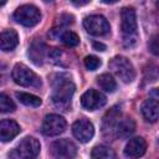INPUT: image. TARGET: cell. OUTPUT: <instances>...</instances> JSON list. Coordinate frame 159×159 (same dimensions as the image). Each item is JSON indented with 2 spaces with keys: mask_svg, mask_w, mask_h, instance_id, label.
<instances>
[{
  "mask_svg": "<svg viewBox=\"0 0 159 159\" xmlns=\"http://www.w3.org/2000/svg\"><path fill=\"white\" fill-rule=\"evenodd\" d=\"M73 93H75L73 82L68 77L60 75L58 80L53 82V91L51 96L52 103L55 104V107L66 111L71 104Z\"/></svg>",
  "mask_w": 159,
  "mask_h": 159,
  "instance_id": "1",
  "label": "cell"
},
{
  "mask_svg": "<svg viewBox=\"0 0 159 159\" xmlns=\"http://www.w3.org/2000/svg\"><path fill=\"white\" fill-rule=\"evenodd\" d=\"M120 30L123 34V43L125 47H133L137 43V17L133 7H123L120 11Z\"/></svg>",
  "mask_w": 159,
  "mask_h": 159,
  "instance_id": "2",
  "label": "cell"
},
{
  "mask_svg": "<svg viewBox=\"0 0 159 159\" xmlns=\"http://www.w3.org/2000/svg\"><path fill=\"white\" fill-rule=\"evenodd\" d=\"M11 76H12L14 82L22 87H36L37 88L41 86L40 77L24 63H16L12 68Z\"/></svg>",
  "mask_w": 159,
  "mask_h": 159,
  "instance_id": "3",
  "label": "cell"
},
{
  "mask_svg": "<svg viewBox=\"0 0 159 159\" xmlns=\"http://www.w3.org/2000/svg\"><path fill=\"white\" fill-rule=\"evenodd\" d=\"M109 68L124 83H130L135 78V71L132 62L124 56H116L109 62Z\"/></svg>",
  "mask_w": 159,
  "mask_h": 159,
  "instance_id": "4",
  "label": "cell"
},
{
  "mask_svg": "<svg viewBox=\"0 0 159 159\" xmlns=\"http://www.w3.org/2000/svg\"><path fill=\"white\" fill-rule=\"evenodd\" d=\"M14 19L16 22H19L24 26L31 27L40 22L41 12L35 5L26 4V5H21L20 7L16 9V11L14 12Z\"/></svg>",
  "mask_w": 159,
  "mask_h": 159,
  "instance_id": "5",
  "label": "cell"
},
{
  "mask_svg": "<svg viewBox=\"0 0 159 159\" xmlns=\"http://www.w3.org/2000/svg\"><path fill=\"white\" fill-rule=\"evenodd\" d=\"M50 153L53 159H73L77 154V148L68 139H58L51 144Z\"/></svg>",
  "mask_w": 159,
  "mask_h": 159,
  "instance_id": "6",
  "label": "cell"
},
{
  "mask_svg": "<svg viewBox=\"0 0 159 159\" xmlns=\"http://www.w3.org/2000/svg\"><path fill=\"white\" fill-rule=\"evenodd\" d=\"M83 26H84V29L87 30L88 34L94 35V36L107 35L111 30L109 22L102 15H91V16L84 17Z\"/></svg>",
  "mask_w": 159,
  "mask_h": 159,
  "instance_id": "7",
  "label": "cell"
},
{
  "mask_svg": "<svg viewBox=\"0 0 159 159\" xmlns=\"http://www.w3.org/2000/svg\"><path fill=\"white\" fill-rule=\"evenodd\" d=\"M66 119L58 114H47L42 122L41 130L47 137H55L65 132L66 129Z\"/></svg>",
  "mask_w": 159,
  "mask_h": 159,
  "instance_id": "8",
  "label": "cell"
},
{
  "mask_svg": "<svg viewBox=\"0 0 159 159\" xmlns=\"http://www.w3.org/2000/svg\"><path fill=\"white\" fill-rule=\"evenodd\" d=\"M72 133L76 137V139H78L81 143H87L92 139L94 134V128H93V124L88 119L81 118L73 123Z\"/></svg>",
  "mask_w": 159,
  "mask_h": 159,
  "instance_id": "9",
  "label": "cell"
},
{
  "mask_svg": "<svg viewBox=\"0 0 159 159\" xmlns=\"http://www.w3.org/2000/svg\"><path fill=\"white\" fill-rule=\"evenodd\" d=\"M106 96L96 89H88L86 91L81 97V104L83 108L88 111H94L106 104Z\"/></svg>",
  "mask_w": 159,
  "mask_h": 159,
  "instance_id": "10",
  "label": "cell"
},
{
  "mask_svg": "<svg viewBox=\"0 0 159 159\" xmlns=\"http://www.w3.org/2000/svg\"><path fill=\"white\" fill-rule=\"evenodd\" d=\"M17 153L22 159H35L40 153V143L34 137L24 138L17 145Z\"/></svg>",
  "mask_w": 159,
  "mask_h": 159,
  "instance_id": "11",
  "label": "cell"
},
{
  "mask_svg": "<svg viewBox=\"0 0 159 159\" xmlns=\"http://www.w3.org/2000/svg\"><path fill=\"white\" fill-rule=\"evenodd\" d=\"M120 116L122 114H120L119 107H113L104 114L103 122H102V129L106 137H114V132L120 120Z\"/></svg>",
  "mask_w": 159,
  "mask_h": 159,
  "instance_id": "12",
  "label": "cell"
},
{
  "mask_svg": "<svg viewBox=\"0 0 159 159\" xmlns=\"http://www.w3.org/2000/svg\"><path fill=\"white\" fill-rule=\"evenodd\" d=\"M147 150V143L142 137H135L129 139L124 148V155L129 159H138L140 158Z\"/></svg>",
  "mask_w": 159,
  "mask_h": 159,
  "instance_id": "13",
  "label": "cell"
},
{
  "mask_svg": "<svg viewBox=\"0 0 159 159\" xmlns=\"http://www.w3.org/2000/svg\"><path fill=\"white\" fill-rule=\"evenodd\" d=\"M20 133V125L12 119H2L0 123V138L2 142L14 139Z\"/></svg>",
  "mask_w": 159,
  "mask_h": 159,
  "instance_id": "14",
  "label": "cell"
},
{
  "mask_svg": "<svg viewBox=\"0 0 159 159\" xmlns=\"http://www.w3.org/2000/svg\"><path fill=\"white\" fill-rule=\"evenodd\" d=\"M142 114L145 118V120L154 123L159 119V102L149 98L145 99L142 104Z\"/></svg>",
  "mask_w": 159,
  "mask_h": 159,
  "instance_id": "15",
  "label": "cell"
},
{
  "mask_svg": "<svg viewBox=\"0 0 159 159\" xmlns=\"http://www.w3.org/2000/svg\"><path fill=\"white\" fill-rule=\"evenodd\" d=\"M45 53H46V45L40 40H35L29 47V56L35 65H42Z\"/></svg>",
  "mask_w": 159,
  "mask_h": 159,
  "instance_id": "16",
  "label": "cell"
},
{
  "mask_svg": "<svg viewBox=\"0 0 159 159\" xmlns=\"http://www.w3.org/2000/svg\"><path fill=\"white\" fill-rule=\"evenodd\" d=\"M19 43V37L15 30H4L0 35V46L2 51H11Z\"/></svg>",
  "mask_w": 159,
  "mask_h": 159,
  "instance_id": "17",
  "label": "cell"
},
{
  "mask_svg": "<svg viewBox=\"0 0 159 159\" xmlns=\"http://www.w3.org/2000/svg\"><path fill=\"white\" fill-rule=\"evenodd\" d=\"M135 129V123L132 118H123L119 120L116 132H114V137H119V138H125L129 137Z\"/></svg>",
  "mask_w": 159,
  "mask_h": 159,
  "instance_id": "18",
  "label": "cell"
},
{
  "mask_svg": "<svg viewBox=\"0 0 159 159\" xmlns=\"http://www.w3.org/2000/svg\"><path fill=\"white\" fill-rule=\"evenodd\" d=\"M91 157H92V159H117L113 149H111L109 147H106V145L94 147L92 149Z\"/></svg>",
  "mask_w": 159,
  "mask_h": 159,
  "instance_id": "19",
  "label": "cell"
},
{
  "mask_svg": "<svg viewBox=\"0 0 159 159\" xmlns=\"http://www.w3.org/2000/svg\"><path fill=\"white\" fill-rule=\"evenodd\" d=\"M16 98L25 106H30V107H39L41 104V99L40 97L31 94V93H26V92H16L15 93Z\"/></svg>",
  "mask_w": 159,
  "mask_h": 159,
  "instance_id": "20",
  "label": "cell"
},
{
  "mask_svg": "<svg viewBox=\"0 0 159 159\" xmlns=\"http://www.w3.org/2000/svg\"><path fill=\"white\" fill-rule=\"evenodd\" d=\"M97 82H98L99 87L106 92H113L116 89V87H117L116 81L113 80V77L109 73H103V75L98 76Z\"/></svg>",
  "mask_w": 159,
  "mask_h": 159,
  "instance_id": "21",
  "label": "cell"
},
{
  "mask_svg": "<svg viewBox=\"0 0 159 159\" xmlns=\"http://www.w3.org/2000/svg\"><path fill=\"white\" fill-rule=\"evenodd\" d=\"M60 39H61V41H62L66 46H68V47H75V46H77V45L80 43V37H78V35L75 34V32H72V31H63V32L61 34Z\"/></svg>",
  "mask_w": 159,
  "mask_h": 159,
  "instance_id": "22",
  "label": "cell"
},
{
  "mask_svg": "<svg viewBox=\"0 0 159 159\" xmlns=\"http://www.w3.org/2000/svg\"><path fill=\"white\" fill-rule=\"evenodd\" d=\"M14 109H15V104L10 99V97L6 96L5 93H1L0 94V111L2 113H7V112H12Z\"/></svg>",
  "mask_w": 159,
  "mask_h": 159,
  "instance_id": "23",
  "label": "cell"
},
{
  "mask_svg": "<svg viewBox=\"0 0 159 159\" xmlns=\"http://www.w3.org/2000/svg\"><path fill=\"white\" fill-rule=\"evenodd\" d=\"M101 63H102L101 60H99L98 57H96V56L89 55V56L84 57V66H86V68L89 70V71L97 70V68L101 66Z\"/></svg>",
  "mask_w": 159,
  "mask_h": 159,
  "instance_id": "24",
  "label": "cell"
},
{
  "mask_svg": "<svg viewBox=\"0 0 159 159\" xmlns=\"http://www.w3.org/2000/svg\"><path fill=\"white\" fill-rule=\"evenodd\" d=\"M149 50L155 56H159V35H155L149 41Z\"/></svg>",
  "mask_w": 159,
  "mask_h": 159,
  "instance_id": "25",
  "label": "cell"
},
{
  "mask_svg": "<svg viewBox=\"0 0 159 159\" xmlns=\"http://www.w3.org/2000/svg\"><path fill=\"white\" fill-rule=\"evenodd\" d=\"M150 98L157 101V102H159V88H153L150 91Z\"/></svg>",
  "mask_w": 159,
  "mask_h": 159,
  "instance_id": "26",
  "label": "cell"
},
{
  "mask_svg": "<svg viewBox=\"0 0 159 159\" xmlns=\"http://www.w3.org/2000/svg\"><path fill=\"white\" fill-rule=\"evenodd\" d=\"M93 48L97 50V51H104L106 50V46L101 42H93Z\"/></svg>",
  "mask_w": 159,
  "mask_h": 159,
  "instance_id": "27",
  "label": "cell"
},
{
  "mask_svg": "<svg viewBox=\"0 0 159 159\" xmlns=\"http://www.w3.org/2000/svg\"><path fill=\"white\" fill-rule=\"evenodd\" d=\"M157 6H159V1H157Z\"/></svg>",
  "mask_w": 159,
  "mask_h": 159,
  "instance_id": "28",
  "label": "cell"
}]
</instances>
